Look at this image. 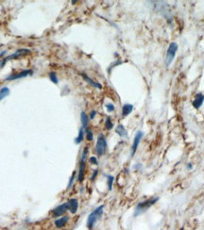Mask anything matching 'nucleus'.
I'll return each mask as SVG.
<instances>
[{
  "mask_svg": "<svg viewBox=\"0 0 204 230\" xmlns=\"http://www.w3.org/2000/svg\"><path fill=\"white\" fill-rule=\"evenodd\" d=\"M84 130L85 129H84L83 127H80L79 128L78 136H77L76 139H75V144H80L83 141V140H84Z\"/></svg>",
  "mask_w": 204,
  "mask_h": 230,
  "instance_id": "17",
  "label": "nucleus"
},
{
  "mask_svg": "<svg viewBox=\"0 0 204 230\" xmlns=\"http://www.w3.org/2000/svg\"><path fill=\"white\" fill-rule=\"evenodd\" d=\"M67 206H68V210L70 211L71 214H76L78 212L79 209V201L75 198L69 199L67 202Z\"/></svg>",
  "mask_w": 204,
  "mask_h": 230,
  "instance_id": "8",
  "label": "nucleus"
},
{
  "mask_svg": "<svg viewBox=\"0 0 204 230\" xmlns=\"http://www.w3.org/2000/svg\"><path fill=\"white\" fill-rule=\"evenodd\" d=\"M192 168H193V165H192L191 163H187V165H186V169H187V170H191Z\"/></svg>",
  "mask_w": 204,
  "mask_h": 230,
  "instance_id": "28",
  "label": "nucleus"
},
{
  "mask_svg": "<svg viewBox=\"0 0 204 230\" xmlns=\"http://www.w3.org/2000/svg\"><path fill=\"white\" fill-rule=\"evenodd\" d=\"M80 75H81V77H83V79H84L85 81H87V82L89 83L90 85H92L93 87L97 88V89H99V90H101V89H102V85H101L100 83H98V82H94V81L92 78H90L89 77L86 76L85 74H83V73H81Z\"/></svg>",
  "mask_w": 204,
  "mask_h": 230,
  "instance_id": "13",
  "label": "nucleus"
},
{
  "mask_svg": "<svg viewBox=\"0 0 204 230\" xmlns=\"http://www.w3.org/2000/svg\"><path fill=\"white\" fill-rule=\"evenodd\" d=\"M203 101H204V94L202 93H198L196 95V98L193 101V107L195 109H199V107L202 106L203 104Z\"/></svg>",
  "mask_w": 204,
  "mask_h": 230,
  "instance_id": "12",
  "label": "nucleus"
},
{
  "mask_svg": "<svg viewBox=\"0 0 204 230\" xmlns=\"http://www.w3.org/2000/svg\"><path fill=\"white\" fill-rule=\"evenodd\" d=\"M158 200H159V197H153V198H149V199H147L146 201L140 202L139 204L136 206V207H135L133 216H134V217H137V216H139L140 214L146 212L153 205H155L156 203L158 202Z\"/></svg>",
  "mask_w": 204,
  "mask_h": 230,
  "instance_id": "2",
  "label": "nucleus"
},
{
  "mask_svg": "<svg viewBox=\"0 0 204 230\" xmlns=\"http://www.w3.org/2000/svg\"><path fill=\"white\" fill-rule=\"evenodd\" d=\"M29 52H30L29 49H26V48L18 49L15 53H13V54H11V55H10L5 60L7 62V60H10V59H16V58H18V57H21V56H23V55H26V54H29Z\"/></svg>",
  "mask_w": 204,
  "mask_h": 230,
  "instance_id": "10",
  "label": "nucleus"
},
{
  "mask_svg": "<svg viewBox=\"0 0 204 230\" xmlns=\"http://www.w3.org/2000/svg\"><path fill=\"white\" fill-rule=\"evenodd\" d=\"M49 78H50V80L52 81L54 84L57 85L59 83V79H58V77H57V74L55 72H51L49 74Z\"/></svg>",
  "mask_w": 204,
  "mask_h": 230,
  "instance_id": "22",
  "label": "nucleus"
},
{
  "mask_svg": "<svg viewBox=\"0 0 204 230\" xmlns=\"http://www.w3.org/2000/svg\"><path fill=\"white\" fill-rule=\"evenodd\" d=\"M89 161H90V163L93 164V165H97L98 164V160H97V157H91L89 159Z\"/></svg>",
  "mask_w": 204,
  "mask_h": 230,
  "instance_id": "25",
  "label": "nucleus"
},
{
  "mask_svg": "<svg viewBox=\"0 0 204 230\" xmlns=\"http://www.w3.org/2000/svg\"><path fill=\"white\" fill-rule=\"evenodd\" d=\"M85 159H81L79 161V174H78V180L79 182H82L84 179V173H85Z\"/></svg>",
  "mask_w": 204,
  "mask_h": 230,
  "instance_id": "9",
  "label": "nucleus"
},
{
  "mask_svg": "<svg viewBox=\"0 0 204 230\" xmlns=\"http://www.w3.org/2000/svg\"><path fill=\"white\" fill-rule=\"evenodd\" d=\"M114 177L113 175H107V185H108V190L112 191L113 190V185Z\"/></svg>",
  "mask_w": 204,
  "mask_h": 230,
  "instance_id": "19",
  "label": "nucleus"
},
{
  "mask_svg": "<svg viewBox=\"0 0 204 230\" xmlns=\"http://www.w3.org/2000/svg\"><path fill=\"white\" fill-rule=\"evenodd\" d=\"M105 127H106L107 130H111L112 128L113 127V122H112L110 116H107V118H106V121H105Z\"/></svg>",
  "mask_w": 204,
  "mask_h": 230,
  "instance_id": "20",
  "label": "nucleus"
},
{
  "mask_svg": "<svg viewBox=\"0 0 204 230\" xmlns=\"http://www.w3.org/2000/svg\"><path fill=\"white\" fill-rule=\"evenodd\" d=\"M96 115H97V111H96V110H92V111H91V113H90V116H89V118L93 120L94 117H96Z\"/></svg>",
  "mask_w": 204,
  "mask_h": 230,
  "instance_id": "27",
  "label": "nucleus"
},
{
  "mask_svg": "<svg viewBox=\"0 0 204 230\" xmlns=\"http://www.w3.org/2000/svg\"><path fill=\"white\" fill-rule=\"evenodd\" d=\"M33 74V71L32 70H24L22 72H19L18 74H16V75H11L9 76L8 77H7L6 79L7 80H15V79H19V78H22V77H26L28 76H31Z\"/></svg>",
  "mask_w": 204,
  "mask_h": 230,
  "instance_id": "7",
  "label": "nucleus"
},
{
  "mask_svg": "<svg viewBox=\"0 0 204 230\" xmlns=\"http://www.w3.org/2000/svg\"><path fill=\"white\" fill-rule=\"evenodd\" d=\"M89 117H88V115L86 114V112L84 111H81L80 113V121H81V127H83L84 129H86L87 126H88V124H89Z\"/></svg>",
  "mask_w": 204,
  "mask_h": 230,
  "instance_id": "16",
  "label": "nucleus"
},
{
  "mask_svg": "<svg viewBox=\"0 0 204 230\" xmlns=\"http://www.w3.org/2000/svg\"><path fill=\"white\" fill-rule=\"evenodd\" d=\"M103 209H104V205H100L97 208H94V210L89 214L87 218V228L89 230H92L94 225H96L97 222L101 218L102 214H103Z\"/></svg>",
  "mask_w": 204,
  "mask_h": 230,
  "instance_id": "1",
  "label": "nucleus"
},
{
  "mask_svg": "<svg viewBox=\"0 0 204 230\" xmlns=\"http://www.w3.org/2000/svg\"><path fill=\"white\" fill-rule=\"evenodd\" d=\"M9 95H10V89L8 87H3L0 89V101Z\"/></svg>",
  "mask_w": 204,
  "mask_h": 230,
  "instance_id": "18",
  "label": "nucleus"
},
{
  "mask_svg": "<svg viewBox=\"0 0 204 230\" xmlns=\"http://www.w3.org/2000/svg\"><path fill=\"white\" fill-rule=\"evenodd\" d=\"M133 110V106L131 104H125L122 107V116L127 117L128 115H130Z\"/></svg>",
  "mask_w": 204,
  "mask_h": 230,
  "instance_id": "15",
  "label": "nucleus"
},
{
  "mask_svg": "<svg viewBox=\"0 0 204 230\" xmlns=\"http://www.w3.org/2000/svg\"><path fill=\"white\" fill-rule=\"evenodd\" d=\"M115 132H116V134L119 135L121 138L128 137V131L125 128V126L123 125H121V124L116 126V128H115Z\"/></svg>",
  "mask_w": 204,
  "mask_h": 230,
  "instance_id": "14",
  "label": "nucleus"
},
{
  "mask_svg": "<svg viewBox=\"0 0 204 230\" xmlns=\"http://www.w3.org/2000/svg\"><path fill=\"white\" fill-rule=\"evenodd\" d=\"M68 221H69V217H68V216H62V217L57 219L54 224H55V226L57 228H63L66 225Z\"/></svg>",
  "mask_w": 204,
  "mask_h": 230,
  "instance_id": "11",
  "label": "nucleus"
},
{
  "mask_svg": "<svg viewBox=\"0 0 204 230\" xmlns=\"http://www.w3.org/2000/svg\"><path fill=\"white\" fill-rule=\"evenodd\" d=\"M143 137H144V132H142V131H138L137 133L135 134V137H134L133 143H132V146H131V157H133V156L135 155V153H136V151H137L138 146L140 144V141L143 139Z\"/></svg>",
  "mask_w": 204,
  "mask_h": 230,
  "instance_id": "6",
  "label": "nucleus"
},
{
  "mask_svg": "<svg viewBox=\"0 0 204 230\" xmlns=\"http://www.w3.org/2000/svg\"><path fill=\"white\" fill-rule=\"evenodd\" d=\"M107 151V140L103 134H100L97 137V144H96V152L97 156L101 157L103 156Z\"/></svg>",
  "mask_w": 204,
  "mask_h": 230,
  "instance_id": "4",
  "label": "nucleus"
},
{
  "mask_svg": "<svg viewBox=\"0 0 204 230\" xmlns=\"http://www.w3.org/2000/svg\"><path fill=\"white\" fill-rule=\"evenodd\" d=\"M177 51H178V44L175 43V42L170 44L169 46H168V49L166 51L165 65H166L167 68L170 66V64L173 62V60L175 59V56H176V54H177Z\"/></svg>",
  "mask_w": 204,
  "mask_h": 230,
  "instance_id": "3",
  "label": "nucleus"
},
{
  "mask_svg": "<svg viewBox=\"0 0 204 230\" xmlns=\"http://www.w3.org/2000/svg\"><path fill=\"white\" fill-rule=\"evenodd\" d=\"M67 211H68V206H67V202H66V203H63V204L60 205L57 207L54 208L51 211V213L54 218H60V217H62V216H63Z\"/></svg>",
  "mask_w": 204,
  "mask_h": 230,
  "instance_id": "5",
  "label": "nucleus"
},
{
  "mask_svg": "<svg viewBox=\"0 0 204 230\" xmlns=\"http://www.w3.org/2000/svg\"><path fill=\"white\" fill-rule=\"evenodd\" d=\"M85 134H86V139L89 141H92L94 140V134H93V131L90 129V128H88V127L86 128Z\"/></svg>",
  "mask_w": 204,
  "mask_h": 230,
  "instance_id": "21",
  "label": "nucleus"
},
{
  "mask_svg": "<svg viewBox=\"0 0 204 230\" xmlns=\"http://www.w3.org/2000/svg\"><path fill=\"white\" fill-rule=\"evenodd\" d=\"M105 107H106V109H107V110H108L109 112H112V111H113V110H115L114 105H113L112 103H107V104L105 105Z\"/></svg>",
  "mask_w": 204,
  "mask_h": 230,
  "instance_id": "24",
  "label": "nucleus"
},
{
  "mask_svg": "<svg viewBox=\"0 0 204 230\" xmlns=\"http://www.w3.org/2000/svg\"><path fill=\"white\" fill-rule=\"evenodd\" d=\"M76 174H77L76 172H73V174H72V175H71V177H70V179H69V182H68L67 189H70V188L73 186L74 181H75V179H76Z\"/></svg>",
  "mask_w": 204,
  "mask_h": 230,
  "instance_id": "23",
  "label": "nucleus"
},
{
  "mask_svg": "<svg viewBox=\"0 0 204 230\" xmlns=\"http://www.w3.org/2000/svg\"><path fill=\"white\" fill-rule=\"evenodd\" d=\"M97 174H98V170L97 169H96L94 172H93V174H92V177H91V181H94V179L97 178Z\"/></svg>",
  "mask_w": 204,
  "mask_h": 230,
  "instance_id": "26",
  "label": "nucleus"
}]
</instances>
